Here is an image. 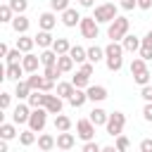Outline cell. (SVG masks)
Wrapping results in <instances>:
<instances>
[{"mask_svg": "<svg viewBox=\"0 0 152 152\" xmlns=\"http://www.w3.org/2000/svg\"><path fill=\"white\" fill-rule=\"evenodd\" d=\"M145 62H147V59H142V57H140V59H133V62H131V74H133V76L147 74V66H145Z\"/></svg>", "mask_w": 152, "mask_h": 152, "instance_id": "cell-17", "label": "cell"}, {"mask_svg": "<svg viewBox=\"0 0 152 152\" xmlns=\"http://www.w3.org/2000/svg\"><path fill=\"white\" fill-rule=\"evenodd\" d=\"M138 5H140V7H142V10H147V7H150V5H152V0H138Z\"/></svg>", "mask_w": 152, "mask_h": 152, "instance_id": "cell-50", "label": "cell"}, {"mask_svg": "<svg viewBox=\"0 0 152 152\" xmlns=\"http://www.w3.org/2000/svg\"><path fill=\"white\" fill-rule=\"evenodd\" d=\"M69 55L74 57V62H83V59L88 57V50H83L81 45H74V48L69 50Z\"/></svg>", "mask_w": 152, "mask_h": 152, "instance_id": "cell-29", "label": "cell"}, {"mask_svg": "<svg viewBox=\"0 0 152 152\" xmlns=\"http://www.w3.org/2000/svg\"><path fill=\"white\" fill-rule=\"evenodd\" d=\"M140 150L142 152H152V140H142L140 142Z\"/></svg>", "mask_w": 152, "mask_h": 152, "instance_id": "cell-48", "label": "cell"}, {"mask_svg": "<svg viewBox=\"0 0 152 152\" xmlns=\"http://www.w3.org/2000/svg\"><path fill=\"white\" fill-rule=\"evenodd\" d=\"M0 135H2L5 140H7V138H14V126H12V124H2V126H0Z\"/></svg>", "mask_w": 152, "mask_h": 152, "instance_id": "cell-36", "label": "cell"}, {"mask_svg": "<svg viewBox=\"0 0 152 152\" xmlns=\"http://www.w3.org/2000/svg\"><path fill=\"white\" fill-rule=\"evenodd\" d=\"M133 78H135V81H138V83H140V86H145V83H147V81H150V78H152V74H150V71H147V74H140V76H133Z\"/></svg>", "mask_w": 152, "mask_h": 152, "instance_id": "cell-44", "label": "cell"}, {"mask_svg": "<svg viewBox=\"0 0 152 152\" xmlns=\"http://www.w3.org/2000/svg\"><path fill=\"white\" fill-rule=\"evenodd\" d=\"M33 133H36L33 128H31V131H24V133L19 135V140H21V145H31V142L36 140V135H33Z\"/></svg>", "mask_w": 152, "mask_h": 152, "instance_id": "cell-37", "label": "cell"}, {"mask_svg": "<svg viewBox=\"0 0 152 152\" xmlns=\"http://www.w3.org/2000/svg\"><path fill=\"white\" fill-rule=\"evenodd\" d=\"M93 74V64H83L78 71H76V76H74V86L76 88H81V86H86L88 83V76Z\"/></svg>", "mask_w": 152, "mask_h": 152, "instance_id": "cell-7", "label": "cell"}, {"mask_svg": "<svg viewBox=\"0 0 152 152\" xmlns=\"http://www.w3.org/2000/svg\"><path fill=\"white\" fill-rule=\"evenodd\" d=\"M97 21H112L114 17H119L116 14V7L112 5V2H102V5H97L95 7V14H93Z\"/></svg>", "mask_w": 152, "mask_h": 152, "instance_id": "cell-3", "label": "cell"}, {"mask_svg": "<svg viewBox=\"0 0 152 152\" xmlns=\"http://www.w3.org/2000/svg\"><path fill=\"white\" fill-rule=\"evenodd\" d=\"M21 71H24V64H17V62H10L7 64V78H17L19 81Z\"/></svg>", "mask_w": 152, "mask_h": 152, "instance_id": "cell-21", "label": "cell"}, {"mask_svg": "<svg viewBox=\"0 0 152 152\" xmlns=\"http://www.w3.org/2000/svg\"><path fill=\"white\" fill-rule=\"evenodd\" d=\"M97 150H100L97 142H86V145H83V152H97Z\"/></svg>", "mask_w": 152, "mask_h": 152, "instance_id": "cell-46", "label": "cell"}, {"mask_svg": "<svg viewBox=\"0 0 152 152\" xmlns=\"http://www.w3.org/2000/svg\"><path fill=\"white\" fill-rule=\"evenodd\" d=\"M57 57H59L57 52H50V50H45V52L40 55V64H45V66H48V64H55V62H57Z\"/></svg>", "mask_w": 152, "mask_h": 152, "instance_id": "cell-33", "label": "cell"}, {"mask_svg": "<svg viewBox=\"0 0 152 152\" xmlns=\"http://www.w3.org/2000/svg\"><path fill=\"white\" fill-rule=\"evenodd\" d=\"M104 97H107V90H104L102 86H90V88H88V100L100 102V100H104Z\"/></svg>", "mask_w": 152, "mask_h": 152, "instance_id": "cell-11", "label": "cell"}, {"mask_svg": "<svg viewBox=\"0 0 152 152\" xmlns=\"http://www.w3.org/2000/svg\"><path fill=\"white\" fill-rule=\"evenodd\" d=\"M57 147H59V150H71V147H74V135L66 133V131H59V135H57Z\"/></svg>", "mask_w": 152, "mask_h": 152, "instance_id": "cell-10", "label": "cell"}, {"mask_svg": "<svg viewBox=\"0 0 152 152\" xmlns=\"http://www.w3.org/2000/svg\"><path fill=\"white\" fill-rule=\"evenodd\" d=\"M31 90H33V88H31V83H28V81H17V90H14V95L21 100V97H28V95H31Z\"/></svg>", "mask_w": 152, "mask_h": 152, "instance_id": "cell-15", "label": "cell"}, {"mask_svg": "<svg viewBox=\"0 0 152 152\" xmlns=\"http://www.w3.org/2000/svg\"><path fill=\"white\" fill-rule=\"evenodd\" d=\"M38 24H40V28H45V31H50V28L55 26V14H52V12H45V14H40V19H38Z\"/></svg>", "mask_w": 152, "mask_h": 152, "instance_id": "cell-18", "label": "cell"}, {"mask_svg": "<svg viewBox=\"0 0 152 152\" xmlns=\"http://www.w3.org/2000/svg\"><path fill=\"white\" fill-rule=\"evenodd\" d=\"M36 43H38L40 48H48V45H52L55 40H52V36H50V31H45V28H43V31L36 36Z\"/></svg>", "mask_w": 152, "mask_h": 152, "instance_id": "cell-25", "label": "cell"}, {"mask_svg": "<svg viewBox=\"0 0 152 152\" xmlns=\"http://www.w3.org/2000/svg\"><path fill=\"white\" fill-rule=\"evenodd\" d=\"M121 52H124V48H121V45H116V40H112V43L104 48V55H107V66H109L112 71L121 69Z\"/></svg>", "mask_w": 152, "mask_h": 152, "instance_id": "cell-1", "label": "cell"}, {"mask_svg": "<svg viewBox=\"0 0 152 152\" xmlns=\"http://www.w3.org/2000/svg\"><path fill=\"white\" fill-rule=\"evenodd\" d=\"M78 2H81L83 7H90V5H93V0H78Z\"/></svg>", "mask_w": 152, "mask_h": 152, "instance_id": "cell-52", "label": "cell"}, {"mask_svg": "<svg viewBox=\"0 0 152 152\" xmlns=\"http://www.w3.org/2000/svg\"><path fill=\"white\" fill-rule=\"evenodd\" d=\"M45 109L52 112V114H59V112H62V100H59V95H48Z\"/></svg>", "mask_w": 152, "mask_h": 152, "instance_id": "cell-13", "label": "cell"}, {"mask_svg": "<svg viewBox=\"0 0 152 152\" xmlns=\"http://www.w3.org/2000/svg\"><path fill=\"white\" fill-rule=\"evenodd\" d=\"M140 95H142L147 102H152V86H150V83H145V86H142V90H140Z\"/></svg>", "mask_w": 152, "mask_h": 152, "instance_id": "cell-41", "label": "cell"}, {"mask_svg": "<svg viewBox=\"0 0 152 152\" xmlns=\"http://www.w3.org/2000/svg\"><path fill=\"white\" fill-rule=\"evenodd\" d=\"M135 5H138V0H124V2H121V7H124V10H133Z\"/></svg>", "mask_w": 152, "mask_h": 152, "instance_id": "cell-49", "label": "cell"}, {"mask_svg": "<svg viewBox=\"0 0 152 152\" xmlns=\"http://www.w3.org/2000/svg\"><path fill=\"white\" fill-rule=\"evenodd\" d=\"M145 43H147V45H152V31H147V36H145Z\"/></svg>", "mask_w": 152, "mask_h": 152, "instance_id": "cell-51", "label": "cell"}, {"mask_svg": "<svg viewBox=\"0 0 152 152\" xmlns=\"http://www.w3.org/2000/svg\"><path fill=\"white\" fill-rule=\"evenodd\" d=\"M74 90H76L74 83H59V86H57V95H66V97H71Z\"/></svg>", "mask_w": 152, "mask_h": 152, "instance_id": "cell-34", "label": "cell"}, {"mask_svg": "<svg viewBox=\"0 0 152 152\" xmlns=\"http://www.w3.org/2000/svg\"><path fill=\"white\" fill-rule=\"evenodd\" d=\"M86 97H88V93H83L81 88H76V90L71 93V97H69V102H71L74 107H81V104L86 102Z\"/></svg>", "mask_w": 152, "mask_h": 152, "instance_id": "cell-22", "label": "cell"}, {"mask_svg": "<svg viewBox=\"0 0 152 152\" xmlns=\"http://www.w3.org/2000/svg\"><path fill=\"white\" fill-rule=\"evenodd\" d=\"M55 128H57V131H69V128H71V119L64 116V114H57V116H55Z\"/></svg>", "mask_w": 152, "mask_h": 152, "instance_id": "cell-24", "label": "cell"}, {"mask_svg": "<svg viewBox=\"0 0 152 152\" xmlns=\"http://www.w3.org/2000/svg\"><path fill=\"white\" fill-rule=\"evenodd\" d=\"M71 64H74V57H71L69 52H64V55H59V57H57V66H59L62 71H69V69H71Z\"/></svg>", "mask_w": 152, "mask_h": 152, "instance_id": "cell-20", "label": "cell"}, {"mask_svg": "<svg viewBox=\"0 0 152 152\" xmlns=\"http://www.w3.org/2000/svg\"><path fill=\"white\" fill-rule=\"evenodd\" d=\"M28 126L33 131H43V126H45V109L43 107H33V112L28 116Z\"/></svg>", "mask_w": 152, "mask_h": 152, "instance_id": "cell-6", "label": "cell"}, {"mask_svg": "<svg viewBox=\"0 0 152 152\" xmlns=\"http://www.w3.org/2000/svg\"><path fill=\"white\" fill-rule=\"evenodd\" d=\"M102 55H104V50H102V48H97V45H93V48L88 50V59H90V62H100V59H102Z\"/></svg>", "mask_w": 152, "mask_h": 152, "instance_id": "cell-32", "label": "cell"}, {"mask_svg": "<svg viewBox=\"0 0 152 152\" xmlns=\"http://www.w3.org/2000/svg\"><path fill=\"white\" fill-rule=\"evenodd\" d=\"M55 145H57V140H55L52 135H40V138H38V147H40V150H52Z\"/></svg>", "mask_w": 152, "mask_h": 152, "instance_id": "cell-30", "label": "cell"}, {"mask_svg": "<svg viewBox=\"0 0 152 152\" xmlns=\"http://www.w3.org/2000/svg\"><path fill=\"white\" fill-rule=\"evenodd\" d=\"M78 19H81V17H78V12H76V10H71V7H66V10L62 12V21H64L66 26H74Z\"/></svg>", "mask_w": 152, "mask_h": 152, "instance_id": "cell-14", "label": "cell"}, {"mask_svg": "<svg viewBox=\"0 0 152 152\" xmlns=\"http://www.w3.org/2000/svg\"><path fill=\"white\" fill-rule=\"evenodd\" d=\"M52 48H55V52H57V55H64V52H69V50H71V45H69V40H66V38H57V40L52 43Z\"/></svg>", "mask_w": 152, "mask_h": 152, "instance_id": "cell-26", "label": "cell"}, {"mask_svg": "<svg viewBox=\"0 0 152 152\" xmlns=\"http://www.w3.org/2000/svg\"><path fill=\"white\" fill-rule=\"evenodd\" d=\"M124 124H126V116H124L121 112H114V114L107 119V133H109V135H121Z\"/></svg>", "mask_w": 152, "mask_h": 152, "instance_id": "cell-4", "label": "cell"}, {"mask_svg": "<svg viewBox=\"0 0 152 152\" xmlns=\"http://www.w3.org/2000/svg\"><path fill=\"white\" fill-rule=\"evenodd\" d=\"M128 138H124V135H119V140H116V150H128Z\"/></svg>", "mask_w": 152, "mask_h": 152, "instance_id": "cell-42", "label": "cell"}, {"mask_svg": "<svg viewBox=\"0 0 152 152\" xmlns=\"http://www.w3.org/2000/svg\"><path fill=\"white\" fill-rule=\"evenodd\" d=\"M28 116H31V109H28V104H17L14 107V114H12V119L17 121V124H26L28 121Z\"/></svg>", "mask_w": 152, "mask_h": 152, "instance_id": "cell-9", "label": "cell"}, {"mask_svg": "<svg viewBox=\"0 0 152 152\" xmlns=\"http://www.w3.org/2000/svg\"><path fill=\"white\" fill-rule=\"evenodd\" d=\"M45 93V90H43ZM43 93H38V90H31V95H28V104L31 107H45V102H48V95H43Z\"/></svg>", "mask_w": 152, "mask_h": 152, "instance_id": "cell-12", "label": "cell"}, {"mask_svg": "<svg viewBox=\"0 0 152 152\" xmlns=\"http://www.w3.org/2000/svg\"><path fill=\"white\" fill-rule=\"evenodd\" d=\"M66 2H69V0H50V7L57 10V12H64V10H66Z\"/></svg>", "mask_w": 152, "mask_h": 152, "instance_id": "cell-39", "label": "cell"}, {"mask_svg": "<svg viewBox=\"0 0 152 152\" xmlns=\"http://www.w3.org/2000/svg\"><path fill=\"white\" fill-rule=\"evenodd\" d=\"M142 116H145L147 121H152V102H147V104H145V109H142Z\"/></svg>", "mask_w": 152, "mask_h": 152, "instance_id": "cell-47", "label": "cell"}, {"mask_svg": "<svg viewBox=\"0 0 152 152\" xmlns=\"http://www.w3.org/2000/svg\"><path fill=\"white\" fill-rule=\"evenodd\" d=\"M10 104V93H0V109H7Z\"/></svg>", "mask_w": 152, "mask_h": 152, "instance_id": "cell-45", "label": "cell"}, {"mask_svg": "<svg viewBox=\"0 0 152 152\" xmlns=\"http://www.w3.org/2000/svg\"><path fill=\"white\" fill-rule=\"evenodd\" d=\"M140 57H142V59H152V45L142 43V48H140Z\"/></svg>", "mask_w": 152, "mask_h": 152, "instance_id": "cell-40", "label": "cell"}, {"mask_svg": "<svg viewBox=\"0 0 152 152\" xmlns=\"http://www.w3.org/2000/svg\"><path fill=\"white\" fill-rule=\"evenodd\" d=\"M19 52H21L19 48H17V50H10V52L5 55V57H7V62H17V59H19Z\"/></svg>", "mask_w": 152, "mask_h": 152, "instance_id": "cell-43", "label": "cell"}, {"mask_svg": "<svg viewBox=\"0 0 152 152\" xmlns=\"http://www.w3.org/2000/svg\"><path fill=\"white\" fill-rule=\"evenodd\" d=\"M26 81L31 83V88H33V90H43V83H45V76H38L36 71H31V76H28Z\"/></svg>", "mask_w": 152, "mask_h": 152, "instance_id": "cell-27", "label": "cell"}, {"mask_svg": "<svg viewBox=\"0 0 152 152\" xmlns=\"http://www.w3.org/2000/svg\"><path fill=\"white\" fill-rule=\"evenodd\" d=\"M81 33L86 38H97V19L95 17H83L81 19Z\"/></svg>", "mask_w": 152, "mask_h": 152, "instance_id": "cell-5", "label": "cell"}, {"mask_svg": "<svg viewBox=\"0 0 152 152\" xmlns=\"http://www.w3.org/2000/svg\"><path fill=\"white\" fill-rule=\"evenodd\" d=\"M12 12H14V10H12L10 5H2V7H0V21H12Z\"/></svg>", "mask_w": 152, "mask_h": 152, "instance_id": "cell-35", "label": "cell"}, {"mask_svg": "<svg viewBox=\"0 0 152 152\" xmlns=\"http://www.w3.org/2000/svg\"><path fill=\"white\" fill-rule=\"evenodd\" d=\"M76 131H78V135L81 138H93V133H95V124L90 121V119H81L78 124H76Z\"/></svg>", "mask_w": 152, "mask_h": 152, "instance_id": "cell-8", "label": "cell"}, {"mask_svg": "<svg viewBox=\"0 0 152 152\" xmlns=\"http://www.w3.org/2000/svg\"><path fill=\"white\" fill-rule=\"evenodd\" d=\"M33 43H36V38H28V36H21V38L17 40V48H19L21 52H28V50L33 48Z\"/></svg>", "mask_w": 152, "mask_h": 152, "instance_id": "cell-28", "label": "cell"}, {"mask_svg": "<svg viewBox=\"0 0 152 152\" xmlns=\"http://www.w3.org/2000/svg\"><path fill=\"white\" fill-rule=\"evenodd\" d=\"M10 7H12L14 12H19V14H21V12L26 10V0H10Z\"/></svg>", "mask_w": 152, "mask_h": 152, "instance_id": "cell-38", "label": "cell"}, {"mask_svg": "<svg viewBox=\"0 0 152 152\" xmlns=\"http://www.w3.org/2000/svg\"><path fill=\"white\" fill-rule=\"evenodd\" d=\"M126 31H128V19L126 17H114L112 19V24H109V38L112 40H119V38H124L126 36Z\"/></svg>", "mask_w": 152, "mask_h": 152, "instance_id": "cell-2", "label": "cell"}, {"mask_svg": "<svg viewBox=\"0 0 152 152\" xmlns=\"http://www.w3.org/2000/svg\"><path fill=\"white\" fill-rule=\"evenodd\" d=\"M90 121H93L95 126L107 124V112H104V109H100V107H97V109H93V112H90Z\"/></svg>", "mask_w": 152, "mask_h": 152, "instance_id": "cell-23", "label": "cell"}, {"mask_svg": "<svg viewBox=\"0 0 152 152\" xmlns=\"http://www.w3.org/2000/svg\"><path fill=\"white\" fill-rule=\"evenodd\" d=\"M140 48V40L135 38V36H124V50H138Z\"/></svg>", "mask_w": 152, "mask_h": 152, "instance_id": "cell-31", "label": "cell"}, {"mask_svg": "<svg viewBox=\"0 0 152 152\" xmlns=\"http://www.w3.org/2000/svg\"><path fill=\"white\" fill-rule=\"evenodd\" d=\"M12 26H14V31H17V33H24V31L28 28V19H26L24 14H17V17L12 19Z\"/></svg>", "mask_w": 152, "mask_h": 152, "instance_id": "cell-16", "label": "cell"}, {"mask_svg": "<svg viewBox=\"0 0 152 152\" xmlns=\"http://www.w3.org/2000/svg\"><path fill=\"white\" fill-rule=\"evenodd\" d=\"M38 62H40V57H36V55H26V57L21 59V64H24L26 71H36V69H38Z\"/></svg>", "mask_w": 152, "mask_h": 152, "instance_id": "cell-19", "label": "cell"}]
</instances>
